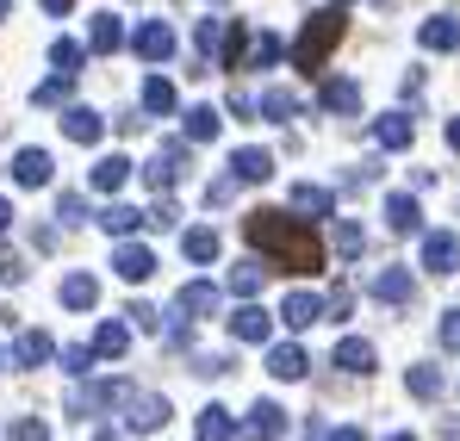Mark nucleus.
Listing matches in <instances>:
<instances>
[{
	"instance_id": "obj_20",
	"label": "nucleus",
	"mask_w": 460,
	"mask_h": 441,
	"mask_svg": "<svg viewBox=\"0 0 460 441\" xmlns=\"http://www.w3.org/2000/svg\"><path fill=\"white\" fill-rule=\"evenodd\" d=\"M125 44V25H119V13H93V25H87V50L93 57H112Z\"/></svg>"
},
{
	"instance_id": "obj_27",
	"label": "nucleus",
	"mask_w": 460,
	"mask_h": 441,
	"mask_svg": "<svg viewBox=\"0 0 460 441\" xmlns=\"http://www.w3.org/2000/svg\"><path fill=\"white\" fill-rule=\"evenodd\" d=\"M50 355H57V342H50L44 330H25V336L13 342V361H19V367H44Z\"/></svg>"
},
{
	"instance_id": "obj_29",
	"label": "nucleus",
	"mask_w": 460,
	"mask_h": 441,
	"mask_svg": "<svg viewBox=\"0 0 460 441\" xmlns=\"http://www.w3.org/2000/svg\"><path fill=\"white\" fill-rule=\"evenodd\" d=\"M336 367L342 373H374L380 355H374V342H355V336H349V342H336Z\"/></svg>"
},
{
	"instance_id": "obj_7",
	"label": "nucleus",
	"mask_w": 460,
	"mask_h": 441,
	"mask_svg": "<svg viewBox=\"0 0 460 441\" xmlns=\"http://www.w3.org/2000/svg\"><path fill=\"white\" fill-rule=\"evenodd\" d=\"M131 50H137L144 63H168V57H174V25H168V19H150V25H137Z\"/></svg>"
},
{
	"instance_id": "obj_15",
	"label": "nucleus",
	"mask_w": 460,
	"mask_h": 441,
	"mask_svg": "<svg viewBox=\"0 0 460 441\" xmlns=\"http://www.w3.org/2000/svg\"><path fill=\"white\" fill-rule=\"evenodd\" d=\"M50 174H57L50 168V149H19L13 155V181L19 187H50Z\"/></svg>"
},
{
	"instance_id": "obj_13",
	"label": "nucleus",
	"mask_w": 460,
	"mask_h": 441,
	"mask_svg": "<svg viewBox=\"0 0 460 441\" xmlns=\"http://www.w3.org/2000/svg\"><path fill=\"white\" fill-rule=\"evenodd\" d=\"M374 298L411 304V298H417V274H411V268H380V274H374Z\"/></svg>"
},
{
	"instance_id": "obj_3",
	"label": "nucleus",
	"mask_w": 460,
	"mask_h": 441,
	"mask_svg": "<svg viewBox=\"0 0 460 441\" xmlns=\"http://www.w3.org/2000/svg\"><path fill=\"white\" fill-rule=\"evenodd\" d=\"M112 404H131V379H100V385H81L69 398V417H100Z\"/></svg>"
},
{
	"instance_id": "obj_54",
	"label": "nucleus",
	"mask_w": 460,
	"mask_h": 441,
	"mask_svg": "<svg viewBox=\"0 0 460 441\" xmlns=\"http://www.w3.org/2000/svg\"><path fill=\"white\" fill-rule=\"evenodd\" d=\"M93 441H125V436H119V429H100V436H93Z\"/></svg>"
},
{
	"instance_id": "obj_23",
	"label": "nucleus",
	"mask_w": 460,
	"mask_h": 441,
	"mask_svg": "<svg viewBox=\"0 0 460 441\" xmlns=\"http://www.w3.org/2000/svg\"><path fill=\"white\" fill-rule=\"evenodd\" d=\"M293 212H299V218H330V212H336V193L299 181V187H293Z\"/></svg>"
},
{
	"instance_id": "obj_22",
	"label": "nucleus",
	"mask_w": 460,
	"mask_h": 441,
	"mask_svg": "<svg viewBox=\"0 0 460 441\" xmlns=\"http://www.w3.org/2000/svg\"><path fill=\"white\" fill-rule=\"evenodd\" d=\"M417 44H423V50H460V19H448V13H436V19H423V31H417Z\"/></svg>"
},
{
	"instance_id": "obj_28",
	"label": "nucleus",
	"mask_w": 460,
	"mask_h": 441,
	"mask_svg": "<svg viewBox=\"0 0 460 441\" xmlns=\"http://www.w3.org/2000/svg\"><path fill=\"white\" fill-rule=\"evenodd\" d=\"M193 436H199V441H230V436H236V417H230L225 404H206L199 423H193Z\"/></svg>"
},
{
	"instance_id": "obj_36",
	"label": "nucleus",
	"mask_w": 460,
	"mask_h": 441,
	"mask_svg": "<svg viewBox=\"0 0 460 441\" xmlns=\"http://www.w3.org/2000/svg\"><path fill=\"white\" fill-rule=\"evenodd\" d=\"M280 57H287V44H280L274 31H255V38H249V69H274Z\"/></svg>"
},
{
	"instance_id": "obj_43",
	"label": "nucleus",
	"mask_w": 460,
	"mask_h": 441,
	"mask_svg": "<svg viewBox=\"0 0 460 441\" xmlns=\"http://www.w3.org/2000/svg\"><path fill=\"white\" fill-rule=\"evenodd\" d=\"M6 441H50V423H44V417H19V423L6 429Z\"/></svg>"
},
{
	"instance_id": "obj_50",
	"label": "nucleus",
	"mask_w": 460,
	"mask_h": 441,
	"mask_svg": "<svg viewBox=\"0 0 460 441\" xmlns=\"http://www.w3.org/2000/svg\"><path fill=\"white\" fill-rule=\"evenodd\" d=\"M230 193H236V181H230V174H225V181H212V187H206V206H225Z\"/></svg>"
},
{
	"instance_id": "obj_4",
	"label": "nucleus",
	"mask_w": 460,
	"mask_h": 441,
	"mask_svg": "<svg viewBox=\"0 0 460 441\" xmlns=\"http://www.w3.org/2000/svg\"><path fill=\"white\" fill-rule=\"evenodd\" d=\"M168 417H174V410H168V398H155V392H144V398H137V392H131L125 429H131V436H155V429H168Z\"/></svg>"
},
{
	"instance_id": "obj_9",
	"label": "nucleus",
	"mask_w": 460,
	"mask_h": 441,
	"mask_svg": "<svg viewBox=\"0 0 460 441\" xmlns=\"http://www.w3.org/2000/svg\"><path fill=\"white\" fill-rule=\"evenodd\" d=\"M236 436H249V441H280V436H287V410H280V404H255V410L236 423Z\"/></svg>"
},
{
	"instance_id": "obj_30",
	"label": "nucleus",
	"mask_w": 460,
	"mask_h": 441,
	"mask_svg": "<svg viewBox=\"0 0 460 441\" xmlns=\"http://www.w3.org/2000/svg\"><path fill=\"white\" fill-rule=\"evenodd\" d=\"M293 112H299V100H293L287 87H268V93L255 100V119H268V125H287Z\"/></svg>"
},
{
	"instance_id": "obj_11",
	"label": "nucleus",
	"mask_w": 460,
	"mask_h": 441,
	"mask_svg": "<svg viewBox=\"0 0 460 441\" xmlns=\"http://www.w3.org/2000/svg\"><path fill=\"white\" fill-rule=\"evenodd\" d=\"M230 181H236V187L274 181V155H268V149H236V155H230Z\"/></svg>"
},
{
	"instance_id": "obj_55",
	"label": "nucleus",
	"mask_w": 460,
	"mask_h": 441,
	"mask_svg": "<svg viewBox=\"0 0 460 441\" xmlns=\"http://www.w3.org/2000/svg\"><path fill=\"white\" fill-rule=\"evenodd\" d=\"M385 441H417V436H411V429H398V436H385Z\"/></svg>"
},
{
	"instance_id": "obj_21",
	"label": "nucleus",
	"mask_w": 460,
	"mask_h": 441,
	"mask_svg": "<svg viewBox=\"0 0 460 441\" xmlns=\"http://www.w3.org/2000/svg\"><path fill=\"white\" fill-rule=\"evenodd\" d=\"M181 255H187L193 268L218 261V230H212V224H193V230H181Z\"/></svg>"
},
{
	"instance_id": "obj_31",
	"label": "nucleus",
	"mask_w": 460,
	"mask_h": 441,
	"mask_svg": "<svg viewBox=\"0 0 460 441\" xmlns=\"http://www.w3.org/2000/svg\"><path fill=\"white\" fill-rule=\"evenodd\" d=\"M218 131H225L218 106H187V144H212Z\"/></svg>"
},
{
	"instance_id": "obj_14",
	"label": "nucleus",
	"mask_w": 460,
	"mask_h": 441,
	"mask_svg": "<svg viewBox=\"0 0 460 441\" xmlns=\"http://www.w3.org/2000/svg\"><path fill=\"white\" fill-rule=\"evenodd\" d=\"M317 106H323V112H355V106H361V81L323 75V87H317Z\"/></svg>"
},
{
	"instance_id": "obj_16",
	"label": "nucleus",
	"mask_w": 460,
	"mask_h": 441,
	"mask_svg": "<svg viewBox=\"0 0 460 441\" xmlns=\"http://www.w3.org/2000/svg\"><path fill=\"white\" fill-rule=\"evenodd\" d=\"M230 336H236V342H268V336H274V317H268L261 304H243V311H230Z\"/></svg>"
},
{
	"instance_id": "obj_53",
	"label": "nucleus",
	"mask_w": 460,
	"mask_h": 441,
	"mask_svg": "<svg viewBox=\"0 0 460 441\" xmlns=\"http://www.w3.org/2000/svg\"><path fill=\"white\" fill-rule=\"evenodd\" d=\"M6 224H13V206H6V199H0V236H6Z\"/></svg>"
},
{
	"instance_id": "obj_33",
	"label": "nucleus",
	"mask_w": 460,
	"mask_h": 441,
	"mask_svg": "<svg viewBox=\"0 0 460 441\" xmlns=\"http://www.w3.org/2000/svg\"><path fill=\"white\" fill-rule=\"evenodd\" d=\"M174 100H181V93H174V81H168V75H150V81H144V112L168 119V112H174Z\"/></svg>"
},
{
	"instance_id": "obj_10",
	"label": "nucleus",
	"mask_w": 460,
	"mask_h": 441,
	"mask_svg": "<svg viewBox=\"0 0 460 441\" xmlns=\"http://www.w3.org/2000/svg\"><path fill=\"white\" fill-rule=\"evenodd\" d=\"M218 304H225V287H212V280H187L181 298H174V311H181V317H212Z\"/></svg>"
},
{
	"instance_id": "obj_6",
	"label": "nucleus",
	"mask_w": 460,
	"mask_h": 441,
	"mask_svg": "<svg viewBox=\"0 0 460 441\" xmlns=\"http://www.w3.org/2000/svg\"><path fill=\"white\" fill-rule=\"evenodd\" d=\"M423 268H429V274H455L460 268V236L455 230H423Z\"/></svg>"
},
{
	"instance_id": "obj_51",
	"label": "nucleus",
	"mask_w": 460,
	"mask_h": 441,
	"mask_svg": "<svg viewBox=\"0 0 460 441\" xmlns=\"http://www.w3.org/2000/svg\"><path fill=\"white\" fill-rule=\"evenodd\" d=\"M38 6H44V13H57V19H63V13H69V6H75V0H38Z\"/></svg>"
},
{
	"instance_id": "obj_17",
	"label": "nucleus",
	"mask_w": 460,
	"mask_h": 441,
	"mask_svg": "<svg viewBox=\"0 0 460 441\" xmlns=\"http://www.w3.org/2000/svg\"><path fill=\"white\" fill-rule=\"evenodd\" d=\"M323 311H330V298H317V293H287V304H280L287 330H311V323H317Z\"/></svg>"
},
{
	"instance_id": "obj_8",
	"label": "nucleus",
	"mask_w": 460,
	"mask_h": 441,
	"mask_svg": "<svg viewBox=\"0 0 460 441\" xmlns=\"http://www.w3.org/2000/svg\"><path fill=\"white\" fill-rule=\"evenodd\" d=\"M181 174H187V144H162V155H155V162H144V181H150L155 193H168Z\"/></svg>"
},
{
	"instance_id": "obj_18",
	"label": "nucleus",
	"mask_w": 460,
	"mask_h": 441,
	"mask_svg": "<svg viewBox=\"0 0 460 441\" xmlns=\"http://www.w3.org/2000/svg\"><path fill=\"white\" fill-rule=\"evenodd\" d=\"M100 131H106V119H100L93 106H69V112H63V137H69V144H100Z\"/></svg>"
},
{
	"instance_id": "obj_34",
	"label": "nucleus",
	"mask_w": 460,
	"mask_h": 441,
	"mask_svg": "<svg viewBox=\"0 0 460 441\" xmlns=\"http://www.w3.org/2000/svg\"><path fill=\"white\" fill-rule=\"evenodd\" d=\"M131 181V162L125 155H106V162H93V193H119Z\"/></svg>"
},
{
	"instance_id": "obj_19",
	"label": "nucleus",
	"mask_w": 460,
	"mask_h": 441,
	"mask_svg": "<svg viewBox=\"0 0 460 441\" xmlns=\"http://www.w3.org/2000/svg\"><path fill=\"white\" fill-rule=\"evenodd\" d=\"M385 224H392L398 236H417V230H423V206H417L411 193H385Z\"/></svg>"
},
{
	"instance_id": "obj_52",
	"label": "nucleus",
	"mask_w": 460,
	"mask_h": 441,
	"mask_svg": "<svg viewBox=\"0 0 460 441\" xmlns=\"http://www.w3.org/2000/svg\"><path fill=\"white\" fill-rule=\"evenodd\" d=\"M442 137H448V149H460V119H448V131H442Z\"/></svg>"
},
{
	"instance_id": "obj_32",
	"label": "nucleus",
	"mask_w": 460,
	"mask_h": 441,
	"mask_svg": "<svg viewBox=\"0 0 460 441\" xmlns=\"http://www.w3.org/2000/svg\"><path fill=\"white\" fill-rule=\"evenodd\" d=\"M404 392L411 398H442V367L436 361H417V367L404 373Z\"/></svg>"
},
{
	"instance_id": "obj_49",
	"label": "nucleus",
	"mask_w": 460,
	"mask_h": 441,
	"mask_svg": "<svg viewBox=\"0 0 460 441\" xmlns=\"http://www.w3.org/2000/svg\"><path fill=\"white\" fill-rule=\"evenodd\" d=\"M57 218H63V224H81V218H87V212H81V193H63V206H57Z\"/></svg>"
},
{
	"instance_id": "obj_37",
	"label": "nucleus",
	"mask_w": 460,
	"mask_h": 441,
	"mask_svg": "<svg viewBox=\"0 0 460 441\" xmlns=\"http://www.w3.org/2000/svg\"><path fill=\"white\" fill-rule=\"evenodd\" d=\"M330 249H336V255H342V261H355V255H361V249H367V230H361V224H336V230H330Z\"/></svg>"
},
{
	"instance_id": "obj_46",
	"label": "nucleus",
	"mask_w": 460,
	"mask_h": 441,
	"mask_svg": "<svg viewBox=\"0 0 460 441\" xmlns=\"http://www.w3.org/2000/svg\"><path fill=\"white\" fill-rule=\"evenodd\" d=\"M63 373H93V348H63Z\"/></svg>"
},
{
	"instance_id": "obj_12",
	"label": "nucleus",
	"mask_w": 460,
	"mask_h": 441,
	"mask_svg": "<svg viewBox=\"0 0 460 441\" xmlns=\"http://www.w3.org/2000/svg\"><path fill=\"white\" fill-rule=\"evenodd\" d=\"M411 137H417V119L411 112H380L374 119V144L380 149H411Z\"/></svg>"
},
{
	"instance_id": "obj_2",
	"label": "nucleus",
	"mask_w": 460,
	"mask_h": 441,
	"mask_svg": "<svg viewBox=\"0 0 460 441\" xmlns=\"http://www.w3.org/2000/svg\"><path fill=\"white\" fill-rule=\"evenodd\" d=\"M349 38V13L342 6H330V13H311L305 31H299V44H293V69L299 75H323V63H330V50Z\"/></svg>"
},
{
	"instance_id": "obj_45",
	"label": "nucleus",
	"mask_w": 460,
	"mask_h": 441,
	"mask_svg": "<svg viewBox=\"0 0 460 441\" xmlns=\"http://www.w3.org/2000/svg\"><path fill=\"white\" fill-rule=\"evenodd\" d=\"M0 280H6V287H19V280H25V255L0 249Z\"/></svg>"
},
{
	"instance_id": "obj_5",
	"label": "nucleus",
	"mask_w": 460,
	"mask_h": 441,
	"mask_svg": "<svg viewBox=\"0 0 460 441\" xmlns=\"http://www.w3.org/2000/svg\"><path fill=\"white\" fill-rule=\"evenodd\" d=\"M112 274L131 280V287H144V280L155 274V249H144V243H119V249H112Z\"/></svg>"
},
{
	"instance_id": "obj_44",
	"label": "nucleus",
	"mask_w": 460,
	"mask_h": 441,
	"mask_svg": "<svg viewBox=\"0 0 460 441\" xmlns=\"http://www.w3.org/2000/svg\"><path fill=\"white\" fill-rule=\"evenodd\" d=\"M144 224H155V230H174V224H181V206H174V199L162 193V199H155L150 212H144Z\"/></svg>"
},
{
	"instance_id": "obj_39",
	"label": "nucleus",
	"mask_w": 460,
	"mask_h": 441,
	"mask_svg": "<svg viewBox=\"0 0 460 441\" xmlns=\"http://www.w3.org/2000/svg\"><path fill=\"white\" fill-rule=\"evenodd\" d=\"M261 280H268V274H261L255 261H236V268H230V280H225V287H230L236 298H255V293H261Z\"/></svg>"
},
{
	"instance_id": "obj_48",
	"label": "nucleus",
	"mask_w": 460,
	"mask_h": 441,
	"mask_svg": "<svg viewBox=\"0 0 460 441\" xmlns=\"http://www.w3.org/2000/svg\"><path fill=\"white\" fill-rule=\"evenodd\" d=\"M442 348H460V304L442 317Z\"/></svg>"
},
{
	"instance_id": "obj_41",
	"label": "nucleus",
	"mask_w": 460,
	"mask_h": 441,
	"mask_svg": "<svg viewBox=\"0 0 460 441\" xmlns=\"http://www.w3.org/2000/svg\"><path fill=\"white\" fill-rule=\"evenodd\" d=\"M193 44H199V57L212 63V57H218V44H225V25H218V19H199V31H193Z\"/></svg>"
},
{
	"instance_id": "obj_56",
	"label": "nucleus",
	"mask_w": 460,
	"mask_h": 441,
	"mask_svg": "<svg viewBox=\"0 0 460 441\" xmlns=\"http://www.w3.org/2000/svg\"><path fill=\"white\" fill-rule=\"evenodd\" d=\"M330 6H349V0H330Z\"/></svg>"
},
{
	"instance_id": "obj_40",
	"label": "nucleus",
	"mask_w": 460,
	"mask_h": 441,
	"mask_svg": "<svg viewBox=\"0 0 460 441\" xmlns=\"http://www.w3.org/2000/svg\"><path fill=\"white\" fill-rule=\"evenodd\" d=\"M81 57H87V50H81L75 38H57V44H50V63H57V75H75Z\"/></svg>"
},
{
	"instance_id": "obj_42",
	"label": "nucleus",
	"mask_w": 460,
	"mask_h": 441,
	"mask_svg": "<svg viewBox=\"0 0 460 441\" xmlns=\"http://www.w3.org/2000/svg\"><path fill=\"white\" fill-rule=\"evenodd\" d=\"M69 87H75V75H50L31 100H38V106H63V100H69Z\"/></svg>"
},
{
	"instance_id": "obj_25",
	"label": "nucleus",
	"mask_w": 460,
	"mask_h": 441,
	"mask_svg": "<svg viewBox=\"0 0 460 441\" xmlns=\"http://www.w3.org/2000/svg\"><path fill=\"white\" fill-rule=\"evenodd\" d=\"M249 38H255V31H249L243 19L225 25V44H218V63H225V69H249Z\"/></svg>"
},
{
	"instance_id": "obj_35",
	"label": "nucleus",
	"mask_w": 460,
	"mask_h": 441,
	"mask_svg": "<svg viewBox=\"0 0 460 441\" xmlns=\"http://www.w3.org/2000/svg\"><path fill=\"white\" fill-rule=\"evenodd\" d=\"M93 298H100V280H93V274H69V280H63V304H69V311H93Z\"/></svg>"
},
{
	"instance_id": "obj_38",
	"label": "nucleus",
	"mask_w": 460,
	"mask_h": 441,
	"mask_svg": "<svg viewBox=\"0 0 460 441\" xmlns=\"http://www.w3.org/2000/svg\"><path fill=\"white\" fill-rule=\"evenodd\" d=\"M137 224H144L137 206H106V212H100V230H106V236H131Z\"/></svg>"
},
{
	"instance_id": "obj_26",
	"label": "nucleus",
	"mask_w": 460,
	"mask_h": 441,
	"mask_svg": "<svg viewBox=\"0 0 460 441\" xmlns=\"http://www.w3.org/2000/svg\"><path fill=\"white\" fill-rule=\"evenodd\" d=\"M268 373L274 379H305V348L299 342H274L268 348Z\"/></svg>"
},
{
	"instance_id": "obj_24",
	"label": "nucleus",
	"mask_w": 460,
	"mask_h": 441,
	"mask_svg": "<svg viewBox=\"0 0 460 441\" xmlns=\"http://www.w3.org/2000/svg\"><path fill=\"white\" fill-rule=\"evenodd\" d=\"M87 348H93V361H119V355L131 348V323H100Z\"/></svg>"
},
{
	"instance_id": "obj_1",
	"label": "nucleus",
	"mask_w": 460,
	"mask_h": 441,
	"mask_svg": "<svg viewBox=\"0 0 460 441\" xmlns=\"http://www.w3.org/2000/svg\"><path fill=\"white\" fill-rule=\"evenodd\" d=\"M243 236H249V249H261V255H268L274 268H287V274H323V236H317L311 218H299V212L261 206V212L243 218Z\"/></svg>"
},
{
	"instance_id": "obj_47",
	"label": "nucleus",
	"mask_w": 460,
	"mask_h": 441,
	"mask_svg": "<svg viewBox=\"0 0 460 441\" xmlns=\"http://www.w3.org/2000/svg\"><path fill=\"white\" fill-rule=\"evenodd\" d=\"M131 323H137V330H155V336H162V311H155V304H131Z\"/></svg>"
}]
</instances>
